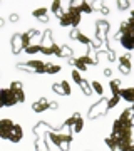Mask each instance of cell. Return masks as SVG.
Here are the masks:
<instances>
[{"label": "cell", "instance_id": "7a4b0ae2", "mask_svg": "<svg viewBox=\"0 0 134 151\" xmlns=\"http://www.w3.org/2000/svg\"><path fill=\"white\" fill-rule=\"evenodd\" d=\"M116 39L121 40V44H123L124 49H128V50H134V27L129 24L128 20L121 24V27H119V34L116 35Z\"/></svg>", "mask_w": 134, "mask_h": 151}, {"label": "cell", "instance_id": "f1b7e54d", "mask_svg": "<svg viewBox=\"0 0 134 151\" xmlns=\"http://www.w3.org/2000/svg\"><path fill=\"white\" fill-rule=\"evenodd\" d=\"M119 99H121V97H118V96H113V97H111V99L107 101V109H113L114 106L119 103Z\"/></svg>", "mask_w": 134, "mask_h": 151}, {"label": "cell", "instance_id": "277c9868", "mask_svg": "<svg viewBox=\"0 0 134 151\" xmlns=\"http://www.w3.org/2000/svg\"><path fill=\"white\" fill-rule=\"evenodd\" d=\"M50 139L54 141V145H57L62 151H69L72 134H70L69 131L67 133H50Z\"/></svg>", "mask_w": 134, "mask_h": 151}, {"label": "cell", "instance_id": "8992f818", "mask_svg": "<svg viewBox=\"0 0 134 151\" xmlns=\"http://www.w3.org/2000/svg\"><path fill=\"white\" fill-rule=\"evenodd\" d=\"M17 67L19 69H29L32 72H37V74L45 72V62H40V60H29L27 64H19Z\"/></svg>", "mask_w": 134, "mask_h": 151}, {"label": "cell", "instance_id": "1f68e13d", "mask_svg": "<svg viewBox=\"0 0 134 151\" xmlns=\"http://www.w3.org/2000/svg\"><path fill=\"white\" fill-rule=\"evenodd\" d=\"M72 79H74L75 84H80V81H82V77H80V72H79L77 69L72 70Z\"/></svg>", "mask_w": 134, "mask_h": 151}, {"label": "cell", "instance_id": "4fadbf2b", "mask_svg": "<svg viewBox=\"0 0 134 151\" xmlns=\"http://www.w3.org/2000/svg\"><path fill=\"white\" fill-rule=\"evenodd\" d=\"M22 138H24V131H22L20 124H15L14 126V131H12L10 138H9V141H12V143H20Z\"/></svg>", "mask_w": 134, "mask_h": 151}, {"label": "cell", "instance_id": "5b68a950", "mask_svg": "<svg viewBox=\"0 0 134 151\" xmlns=\"http://www.w3.org/2000/svg\"><path fill=\"white\" fill-rule=\"evenodd\" d=\"M0 103H2V106L12 108V106L19 104V101H17L15 94H14L10 87H5V89H0Z\"/></svg>", "mask_w": 134, "mask_h": 151}, {"label": "cell", "instance_id": "52a82bcc", "mask_svg": "<svg viewBox=\"0 0 134 151\" xmlns=\"http://www.w3.org/2000/svg\"><path fill=\"white\" fill-rule=\"evenodd\" d=\"M14 126H15V123L10 119H0V138L9 139L14 131Z\"/></svg>", "mask_w": 134, "mask_h": 151}, {"label": "cell", "instance_id": "5bb4252c", "mask_svg": "<svg viewBox=\"0 0 134 151\" xmlns=\"http://www.w3.org/2000/svg\"><path fill=\"white\" fill-rule=\"evenodd\" d=\"M119 96L123 97V99H126L128 103H134V86L133 87H126V89H121Z\"/></svg>", "mask_w": 134, "mask_h": 151}, {"label": "cell", "instance_id": "f546056e", "mask_svg": "<svg viewBox=\"0 0 134 151\" xmlns=\"http://www.w3.org/2000/svg\"><path fill=\"white\" fill-rule=\"evenodd\" d=\"M52 91L57 92V94H60V96H65V92H64V89H62V84H60V82L54 84V86H52Z\"/></svg>", "mask_w": 134, "mask_h": 151}, {"label": "cell", "instance_id": "9c48e42d", "mask_svg": "<svg viewBox=\"0 0 134 151\" xmlns=\"http://www.w3.org/2000/svg\"><path fill=\"white\" fill-rule=\"evenodd\" d=\"M119 70H121L123 74H126V76L131 72V55L129 54L121 55V60H119Z\"/></svg>", "mask_w": 134, "mask_h": 151}, {"label": "cell", "instance_id": "3957f363", "mask_svg": "<svg viewBox=\"0 0 134 151\" xmlns=\"http://www.w3.org/2000/svg\"><path fill=\"white\" fill-rule=\"evenodd\" d=\"M60 47L57 44L54 42L52 39V32H50V29H47L45 32H44V39H42V44H40V52L45 55H52V54H59Z\"/></svg>", "mask_w": 134, "mask_h": 151}, {"label": "cell", "instance_id": "60d3db41", "mask_svg": "<svg viewBox=\"0 0 134 151\" xmlns=\"http://www.w3.org/2000/svg\"><path fill=\"white\" fill-rule=\"evenodd\" d=\"M133 123H134V119H133Z\"/></svg>", "mask_w": 134, "mask_h": 151}, {"label": "cell", "instance_id": "2e32d148", "mask_svg": "<svg viewBox=\"0 0 134 151\" xmlns=\"http://www.w3.org/2000/svg\"><path fill=\"white\" fill-rule=\"evenodd\" d=\"M72 116L75 118L72 129H74V133H80V131H82V128H84V119L80 118V113H74Z\"/></svg>", "mask_w": 134, "mask_h": 151}, {"label": "cell", "instance_id": "d6986e66", "mask_svg": "<svg viewBox=\"0 0 134 151\" xmlns=\"http://www.w3.org/2000/svg\"><path fill=\"white\" fill-rule=\"evenodd\" d=\"M118 151H134V138L118 146Z\"/></svg>", "mask_w": 134, "mask_h": 151}, {"label": "cell", "instance_id": "ffe728a7", "mask_svg": "<svg viewBox=\"0 0 134 151\" xmlns=\"http://www.w3.org/2000/svg\"><path fill=\"white\" fill-rule=\"evenodd\" d=\"M111 91H113V96L119 97V92H121V81L113 79V81H111Z\"/></svg>", "mask_w": 134, "mask_h": 151}, {"label": "cell", "instance_id": "d4e9b609", "mask_svg": "<svg viewBox=\"0 0 134 151\" xmlns=\"http://www.w3.org/2000/svg\"><path fill=\"white\" fill-rule=\"evenodd\" d=\"M25 52H27V54H30V55L40 52V44H30V45L25 49Z\"/></svg>", "mask_w": 134, "mask_h": 151}, {"label": "cell", "instance_id": "74e56055", "mask_svg": "<svg viewBox=\"0 0 134 151\" xmlns=\"http://www.w3.org/2000/svg\"><path fill=\"white\" fill-rule=\"evenodd\" d=\"M2 25H4V20H2V19H0V27H2Z\"/></svg>", "mask_w": 134, "mask_h": 151}, {"label": "cell", "instance_id": "603a6c76", "mask_svg": "<svg viewBox=\"0 0 134 151\" xmlns=\"http://www.w3.org/2000/svg\"><path fill=\"white\" fill-rule=\"evenodd\" d=\"M104 143L109 146V150L111 151H118V145H116V139H114L113 136H107L106 139H104Z\"/></svg>", "mask_w": 134, "mask_h": 151}, {"label": "cell", "instance_id": "30bf717a", "mask_svg": "<svg viewBox=\"0 0 134 151\" xmlns=\"http://www.w3.org/2000/svg\"><path fill=\"white\" fill-rule=\"evenodd\" d=\"M35 35H39V30H35V29H30V30H27V32L20 34V39H22V47H24V50H25L29 45H30V39L35 37Z\"/></svg>", "mask_w": 134, "mask_h": 151}, {"label": "cell", "instance_id": "e0dca14e", "mask_svg": "<svg viewBox=\"0 0 134 151\" xmlns=\"http://www.w3.org/2000/svg\"><path fill=\"white\" fill-rule=\"evenodd\" d=\"M32 15L35 17V19H39V20H42V22H47V20H49V17H47V9H45V7L35 9V10L32 12Z\"/></svg>", "mask_w": 134, "mask_h": 151}, {"label": "cell", "instance_id": "6da1fadb", "mask_svg": "<svg viewBox=\"0 0 134 151\" xmlns=\"http://www.w3.org/2000/svg\"><path fill=\"white\" fill-rule=\"evenodd\" d=\"M80 2H69V9L60 15L59 19V24L62 27H77L80 24Z\"/></svg>", "mask_w": 134, "mask_h": 151}, {"label": "cell", "instance_id": "4316f807", "mask_svg": "<svg viewBox=\"0 0 134 151\" xmlns=\"http://www.w3.org/2000/svg\"><path fill=\"white\" fill-rule=\"evenodd\" d=\"M79 87H80V89H82V91H84V94H86V96H89V94H91V92H92V89H91V87H89V82H87L86 79H82V81H80Z\"/></svg>", "mask_w": 134, "mask_h": 151}, {"label": "cell", "instance_id": "d590c367", "mask_svg": "<svg viewBox=\"0 0 134 151\" xmlns=\"http://www.w3.org/2000/svg\"><path fill=\"white\" fill-rule=\"evenodd\" d=\"M111 72H113L111 69H104V76H106V77H109V76H111Z\"/></svg>", "mask_w": 134, "mask_h": 151}, {"label": "cell", "instance_id": "484cf974", "mask_svg": "<svg viewBox=\"0 0 134 151\" xmlns=\"http://www.w3.org/2000/svg\"><path fill=\"white\" fill-rule=\"evenodd\" d=\"M91 86H92V91L96 92V94H99V96H102V94H104V87L101 86V82L94 81V82H91Z\"/></svg>", "mask_w": 134, "mask_h": 151}, {"label": "cell", "instance_id": "83f0119b", "mask_svg": "<svg viewBox=\"0 0 134 151\" xmlns=\"http://www.w3.org/2000/svg\"><path fill=\"white\" fill-rule=\"evenodd\" d=\"M80 12H84V14H91L92 12L91 2H80Z\"/></svg>", "mask_w": 134, "mask_h": 151}, {"label": "cell", "instance_id": "cb8c5ba5", "mask_svg": "<svg viewBox=\"0 0 134 151\" xmlns=\"http://www.w3.org/2000/svg\"><path fill=\"white\" fill-rule=\"evenodd\" d=\"M70 55H72V49L67 47V45H64V47H60L57 57H70Z\"/></svg>", "mask_w": 134, "mask_h": 151}, {"label": "cell", "instance_id": "836d02e7", "mask_svg": "<svg viewBox=\"0 0 134 151\" xmlns=\"http://www.w3.org/2000/svg\"><path fill=\"white\" fill-rule=\"evenodd\" d=\"M129 4L131 2H126V0L124 2H118V9L119 10H126V9H129Z\"/></svg>", "mask_w": 134, "mask_h": 151}, {"label": "cell", "instance_id": "7c38bea8", "mask_svg": "<svg viewBox=\"0 0 134 151\" xmlns=\"http://www.w3.org/2000/svg\"><path fill=\"white\" fill-rule=\"evenodd\" d=\"M10 44H12V52H14V54H19L20 50H24V47H22L20 34H14L12 39H10Z\"/></svg>", "mask_w": 134, "mask_h": 151}, {"label": "cell", "instance_id": "8fae6325", "mask_svg": "<svg viewBox=\"0 0 134 151\" xmlns=\"http://www.w3.org/2000/svg\"><path fill=\"white\" fill-rule=\"evenodd\" d=\"M47 109H50V103H49L45 97H40L39 101H35L32 104V111H35V113H44Z\"/></svg>", "mask_w": 134, "mask_h": 151}, {"label": "cell", "instance_id": "8d00e7d4", "mask_svg": "<svg viewBox=\"0 0 134 151\" xmlns=\"http://www.w3.org/2000/svg\"><path fill=\"white\" fill-rule=\"evenodd\" d=\"M10 20H12V22H17V20H19V17H17L15 14H12V15H10Z\"/></svg>", "mask_w": 134, "mask_h": 151}, {"label": "cell", "instance_id": "d6a6232c", "mask_svg": "<svg viewBox=\"0 0 134 151\" xmlns=\"http://www.w3.org/2000/svg\"><path fill=\"white\" fill-rule=\"evenodd\" d=\"M60 84H62V89H64L65 96H69V94H70V86H69V82H67V81H62Z\"/></svg>", "mask_w": 134, "mask_h": 151}, {"label": "cell", "instance_id": "44dd1931", "mask_svg": "<svg viewBox=\"0 0 134 151\" xmlns=\"http://www.w3.org/2000/svg\"><path fill=\"white\" fill-rule=\"evenodd\" d=\"M69 62H70L72 65H75V69L79 70V72H80V70H86V69H87V65L82 62V59H80V57H79V59H70Z\"/></svg>", "mask_w": 134, "mask_h": 151}, {"label": "cell", "instance_id": "ab89813d", "mask_svg": "<svg viewBox=\"0 0 134 151\" xmlns=\"http://www.w3.org/2000/svg\"><path fill=\"white\" fill-rule=\"evenodd\" d=\"M0 108H4V106H2V103H0Z\"/></svg>", "mask_w": 134, "mask_h": 151}, {"label": "cell", "instance_id": "4dcf8cb0", "mask_svg": "<svg viewBox=\"0 0 134 151\" xmlns=\"http://www.w3.org/2000/svg\"><path fill=\"white\" fill-rule=\"evenodd\" d=\"M80 59H82V62H84L86 65H89V64H97V59H92V57H89V55H82Z\"/></svg>", "mask_w": 134, "mask_h": 151}, {"label": "cell", "instance_id": "e575fe53", "mask_svg": "<svg viewBox=\"0 0 134 151\" xmlns=\"http://www.w3.org/2000/svg\"><path fill=\"white\" fill-rule=\"evenodd\" d=\"M128 22H129V24H131V25L134 27V10H131V17L128 19Z\"/></svg>", "mask_w": 134, "mask_h": 151}, {"label": "cell", "instance_id": "ba28073f", "mask_svg": "<svg viewBox=\"0 0 134 151\" xmlns=\"http://www.w3.org/2000/svg\"><path fill=\"white\" fill-rule=\"evenodd\" d=\"M10 89L14 91V94H15L19 103H24V101H25V94H24V89H22V82L20 81L10 82Z\"/></svg>", "mask_w": 134, "mask_h": 151}, {"label": "cell", "instance_id": "ac0fdd59", "mask_svg": "<svg viewBox=\"0 0 134 151\" xmlns=\"http://www.w3.org/2000/svg\"><path fill=\"white\" fill-rule=\"evenodd\" d=\"M50 10H52V14H55L60 19V15L64 14V10H62V2L60 0H54L52 5H50Z\"/></svg>", "mask_w": 134, "mask_h": 151}, {"label": "cell", "instance_id": "7402d4cb", "mask_svg": "<svg viewBox=\"0 0 134 151\" xmlns=\"http://www.w3.org/2000/svg\"><path fill=\"white\" fill-rule=\"evenodd\" d=\"M45 72H47V74H57V72H60V65H57V64H45Z\"/></svg>", "mask_w": 134, "mask_h": 151}, {"label": "cell", "instance_id": "9a60e30c", "mask_svg": "<svg viewBox=\"0 0 134 151\" xmlns=\"http://www.w3.org/2000/svg\"><path fill=\"white\" fill-rule=\"evenodd\" d=\"M70 37L75 39V40H79V42H82V44H87V45H91V39L86 37L84 34H80L79 30H77V29H74V30L70 32Z\"/></svg>", "mask_w": 134, "mask_h": 151}, {"label": "cell", "instance_id": "f35d334b", "mask_svg": "<svg viewBox=\"0 0 134 151\" xmlns=\"http://www.w3.org/2000/svg\"><path fill=\"white\" fill-rule=\"evenodd\" d=\"M131 109H133V113H134V103H133V108H131Z\"/></svg>", "mask_w": 134, "mask_h": 151}]
</instances>
